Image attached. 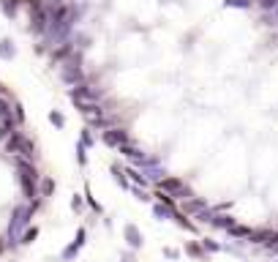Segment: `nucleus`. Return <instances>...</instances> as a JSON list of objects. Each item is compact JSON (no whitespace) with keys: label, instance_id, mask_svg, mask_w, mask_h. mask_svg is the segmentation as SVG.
I'll return each mask as SVG.
<instances>
[{"label":"nucleus","instance_id":"obj_1","mask_svg":"<svg viewBox=\"0 0 278 262\" xmlns=\"http://www.w3.org/2000/svg\"><path fill=\"white\" fill-rule=\"evenodd\" d=\"M161 191H166V194H172V197H183V199H188L191 197V191H188V186L183 183L180 178H164L161 180Z\"/></svg>","mask_w":278,"mask_h":262},{"label":"nucleus","instance_id":"obj_2","mask_svg":"<svg viewBox=\"0 0 278 262\" xmlns=\"http://www.w3.org/2000/svg\"><path fill=\"white\" fill-rule=\"evenodd\" d=\"M104 142L112 145V147H123L126 145V134L120 131V129H106L104 131Z\"/></svg>","mask_w":278,"mask_h":262},{"label":"nucleus","instance_id":"obj_3","mask_svg":"<svg viewBox=\"0 0 278 262\" xmlns=\"http://www.w3.org/2000/svg\"><path fill=\"white\" fill-rule=\"evenodd\" d=\"M30 207H17V211H14V221H11V230H19V227H25V224H28V219H30Z\"/></svg>","mask_w":278,"mask_h":262},{"label":"nucleus","instance_id":"obj_4","mask_svg":"<svg viewBox=\"0 0 278 262\" xmlns=\"http://www.w3.org/2000/svg\"><path fill=\"white\" fill-rule=\"evenodd\" d=\"M123 235H126V240H128V246H131V248H139V246H142V232H139L134 224H126Z\"/></svg>","mask_w":278,"mask_h":262},{"label":"nucleus","instance_id":"obj_5","mask_svg":"<svg viewBox=\"0 0 278 262\" xmlns=\"http://www.w3.org/2000/svg\"><path fill=\"white\" fill-rule=\"evenodd\" d=\"M183 211H186V213H194V216H196V213L207 211V202H205V199H191V197H188L186 202H183Z\"/></svg>","mask_w":278,"mask_h":262},{"label":"nucleus","instance_id":"obj_6","mask_svg":"<svg viewBox=\"0 0 278 262\" xmlns=\"http://www.w3.org/2000/svg\"><path fill=\"white\" fill-rule=\"evenodd\" d=\"M210 224L218 227V230H232V227H235V219H232V216H224V213H215Z\"/></svg>","mask_w":278,"mask_h":262},{"label":"nucleus","instance_id":"obj_7","mask_svg":"<svg viewBox=\"0 0 278 262\" xmlns=\"http://www.w3.org/2000/svg\"><path fill=\"white\" fill-rule=\"evenodd\" d=\"M82 243H85V230H79V232H77V240H74V243H71V246L63 251V257H66V259H69V257H74V254H77L79 248H82Z\"/></svg>","mask_w":278,"mask_h":262},{"label":"nucleus","instance_id":"obj_8","mask_svg":"<svg viewBox=\"0 0 278 262\" xmlns=\"http://www.w3.org/2000/svg\"><path fill=\"white\" fill-rule=\"evenodd\" d=\"M17 55V49H14V44L9 41V38H3V41H0V58H6V60H11Z\"/></svg>","mask_w":278,"mask_h":262},{"label":"nucleus","instance_id":"obj_9","mask_svg":"<svg viewBox=\"0 0 278 262\" xmlns=\"http://www.w3.org/2000/svg\"><path fill=\"white\" fill-rule=\"evenodd\" d=\"M120 153L128 156V159H134V161H145V153L137 150V147H131V145H123V147H120Z\"/></svg>","mask_w":278,"mask_h":262},{"label":"nucleus","instance_id":"obj_10","mask_svg":"<svg viewBox=\"0 0 278 262\" xmlns=\"http://www.w3.org/2000/svg\"><path fill=\"white\" fill-rule=\"evenodd\" d=\"M229 235H232V238H251V230L248 227H240V224H235L232 230H227Z\"/></svg>","mask_w":278,"mask_h":262},{"label":"nucleus","instance_id":"obj_11","mask_svg":"<svg viewBox=\"0 0 278 262\" xmlns=\"http://www.w3.org/2000/svg\"><path fill=\"white\" fill-rule=\"evenodd\" d=\"M186 251L191 254V257H199V259H205V246H199V243H188V246H186Z\"/></svg>","mask_w":278,"mask_h":262},{"label":"nucleus","instance_id":"obj_12","mask_svg":"<svg viewBox=\"0 0 278 262\" xmlns=\"http://www.w3.org/2000/svg\"><path fill=\"white\" fill-rule=\"evenodd\" d=\"M126 175H131V180H134V183H137V186H142V189H145V186H147V178H145V175H139L137 170H131V167H128V170H126Z\"/></svg>","mask_w":278,"mask_h":262},{"label":"nucleus","instance_id":"obj_13","mask_svg":"<svg viewBox=\"0 0 278 262\" xmlns=\"http://www.w3.org/2000/svg\"><path fill=\"white\" fill-rule=\"evenodd\" d=\"M49 123H52V126H58V129H63V126H66V118L60 115L58 110H52V112H49Z\"/></svg>","mask_w":278,"mask_h":262},{"label":"nucleus","instance_id":"obj_14","mask_svg":"<svg viewBox=\"0 0 278 262\" xmlns=\"http://www.w3.org/2000/svg\"><path fill=\"white\" fill-rule=\"evenodd\" d=\"M36 238H38V230H36V227H30V230H25V235H22V240H19V243H33Z\"/></svg>","mask_w":278,"mask_h":262},{"label":"nucleus","instance_id":"obj_15","mask_svg":"<svg viewBox=\"0 0 278 262\" xmlns=\"http://www.w3.org/2000/svg\"><path fill=\"white\" fill-rule=\"evenodd\" d=\"M251 3H254V0H227L229 9H251Z\"/></svg>","mask_w":278,"mask_h":262},{"label":"nucleus","instance_id":"obj_16","mask_svg":"<svg viewBox=\"0 0 278 262\" xmlns=\"http://www.w3.org/2000/svg\"><path fill=\"white\" fill-rule=\"evenodd\" d=\"M262 11H275L278 9V0H256Z\"/></svg>","mask_w":278,"mask_h":262},{"label":"nucleus","instance_id":"obj_17","mask_svg":"<svg viewBox=\"0 0 278 262\" xmlns=\"http://www.w3.org/2000/svg\"><path fill=\"white\" fill-rule=\"evenodd\" d=\"M52 191H55V180H52V178H46L44 183H41V194H44V197H49Z\"/></svg>","mask_w":278,"mask_h":262},{"label":"nucleus","instance_id":"obj_18","mask_svg":"<svg viewBox=\"0 0 278 262\" xmlns=\"http://www.w3.org/2000/svg\"><path fill=\"white\" fill-rule=\"evenodd\" d=\"M202 246H205V251H221V246L215 240H202Z\"/></svg>","mask_w":278,"mask_h":262},{"label":"nucleus","instance_id":"obj_19","mask_svg":"<svg viewBox=\"0 0 278 262\" xmlns=\"http://www.w3.org/2000/svg\"><path fill=\"white\" fill-rule=\"evenodd\" d=\"M164 254H166L169 259H178V257H180V251H178V248H164Z\"/></svg>","mask_w":278,"mask_h":262},{"label":"nucleus","instance_id":"obj_20","mask_svg":"<svg viewBox=\"0 0 278 262\" xmlns=\"http://www.w3.org/2000/svg\"><path fill=\"white\" fill-rule=\"evenodd\" d=\"M93 142V137H90V129H85L82 131V145H90Z\"/></svg>","mask_w":278,"mask_h":262},{"label":"nucleus","instance_id":"obj_21","mask_svg":"<svg viewBox=\"0 0 278 262\" xmlns=\"http://www.w3.org/2000/svg\"><path fill=\"white\" fill-rule=\"evenodd\" d=\"M134 194H137V199H142V202H147V199H150V197H147V194L145 191H142V189H131Z\"/></svg>","mask_w":278,"mask_h":262},{"label":"nucleus","instance_id":"obj_22","mask_svg":"<svg viewBox=\"0 0 278 262\" xmlns=\"http://www.w3.org/2000/svg\"><path fill=\"white\" fill-rule=\"evenodd\" d=\"M71 207H74V211H79V207H82V197H79V194L71 199Z\"/></svg>","mask_w":278,"mask_h":262},{"label":"nucleus","instance_id":"obj_23","mask_svg":"<svg viewBox=\"0 0 278 262\" xmlns=\"http://www.w3.org/2000/svg\"><path fill=\"white\" fill-rule=\"evenodd\" d=\"M87 202H90V207H93V211H98V213H101V205H98L93 197H87Z\"/></svg>","mask_w":278,"mask_h":262},{"label":"nucleus","instance_id":"obj_24","mask_svg":"<svg viewBox=\"0 0 278 262\" xmlns=\"http://www.w3.org/2000/svg\"><path fill=\"white\" fill-rule=\"evenodd\" d=\"M123 262H134V257H131V254H126V257H123Z\"/></svg>","mask_w":278,"mask_h":262},{"label":"nucleus","instance_id":"obj_25","mask_svg":"<svg viewBox=\"0 0 278 262\" xmlns=\"http://www.w3.org/2000/svg\"><path fill=\"white\" fill-rule=\"evenodd\" d=\"M270 251H275V254H278V246H275V248H270Z\"/></svg>","mask_w":278,"mask_h":262},{"label":"nucleus","instance_id":"obj_26","mask_svg":"<svg viewBox=\"0 0 278 262\" xmlns=\"http://www.w3.org/2000/svg\"><path fill=\"white\" fill-rule=\"evenodd\" d=\"M0 251H3V243H0Z\"/></svg>","mask_w":278,"mask_h":262}]
</instances>
